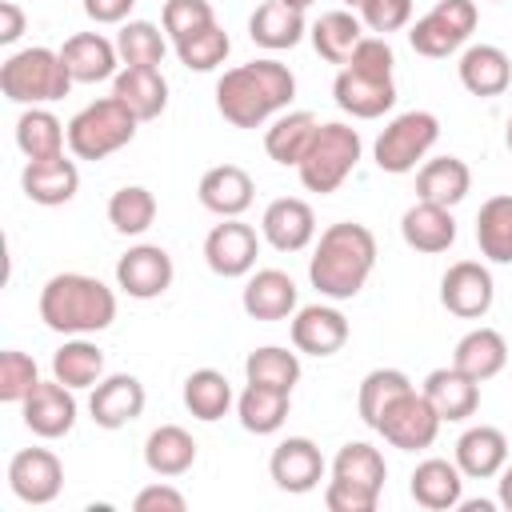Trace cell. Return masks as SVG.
Instances as JSON below:
<instances>
[{"label":"cell","mask_w":512,"mask_h":512,"mask_svg":"<svg viewBox=\"0 0 512 512\" xmlns=\"http://www.w3.org/2000/svg\"><path fill=\"white\" fill-rule=\"evenodd\" d=\"M52 376L68 388H96L104 380V352L100 344L72 336L52 352Z\"/></svg>","instance_id":"cell-37"},{"label":"cell","mask_w":512,"mask_h":512,"mask_svg":"<svg viewBox=\"0 0 512 512\" xmlns=\"http://www.w3.org/2000/svg\"><path fill=\"white\" fill-rule=\"evenodd\" d=\"M440 424H444V420L436 416V408L428 404V396L416 392V388H408V392L380 416L376 432H380L392 448H400V452H420V448H432Z\"/></svg>","instance_id":"cell-9"},{"label":"cell","mask_w":512,"mask_h":512,"mask_svg":"<svg viewBox=\"0 0 512 512\" xmlns=\"http://www.w3.org/2000/svg\"><path fill=\"white\" fill-rule=\"evenodd\" d=\"M160 24H164V36L176 44L180 36H188V32H200V28L216 24V12H212V4H208V0H164Z\"/></svg>","instance_id":"cell-48"},{"label":"cell","mask_w":512,"mask_h":512,"mask_svg":"<svg viewBox=\"0 0 512 512\" xmlns=\"http://www.w3.org/2000/svg\"><path fill=\"white\" fill-rule=\"evenodd\" d=\"M400 236L408 248L424 252V256H436V252H448L452 240H456V220H452V208L444 204H428V200H416L404 216H400Z\"/></svg>","instance_id":"cell-27"},{"label":"cell","mask_w":512,"mask_h":512,"mask_svg":"<svg viewBox=\"0 0 512 512\" xmlns=\"http://www.w3.org/2000/svg\"><path fill=\"white\" fill-rule=\"evenodd\" d=\"M332 96H336L340 112H348L356 120H376L396 104V84H392V76H376V72H360V68L344 64L336 72Z\"/></svg>","instance_id":"cell-16"},{"label":"cell","mask_w":512,"mask_h":512,"mask_svg":"<svg viewBox=\"0 0 512 512\" xmlns=\"http://www.w3.org/2000/svg\"><path fill=\"white\" fill-rule=\"evenodd\" d=\"M60 56L72 72L76 84H100V80H112L120 72V52H116V40L100 36V32H76L60 44Z\"/></svg>","instance_id":"cell-23"},{"label":"cell","mask_w":512,"mask_h":512,"mask_svg":"<svg viewBox=\"0 0 512 512\" xmlns=\"http://www.w3.org/2000/svg\"><path fill=\"white\" fill-rule=\"evenodd\" d=\"M456 72H460V84L472 96H484V100L488 96H500L512 84V60L496 44H472V48H464Z\"/></svg>","instance_id":"cell-30"},{"label":"cell","mask_w":512,"mask_h":512,"mask_svg":"<svg viewBox=\"0 0 512 512\" xmlns=\"http://www.w3.org/2000/svg\"><path fill=\"white\" fill-rule=\"evenodd\" d=\"M496 504L512 512V464L500 468V480H496Z\"/></svg>","instance_id":"cell-54"},{"label":"cell","mask_w":512,"mask_h":512,"mask_svg":"<svg viewBox=\"0 0 512 512\" xmlns=\"http://www.w3.org/2000/svg\"><path fill=\"white\" fill-rule=\"evenodd\" d=\"M316 128H320V120H316L312 112H304V108L280 112V116L272 120V128L264 132V152H268V160H276V164H284V168H296V164L304 160V152H308Z\"/></svg>","instance_id":"cell-34"},{"label":"cell","mask_w":512,"mask_h":512,"mask_svg":"<svg viewBox=\"0 0 512 512\" xmlns=\"http://www.w3.org/2000/svg\"><path fill=\"white\" fill-rule=\"evenodd\" d=\"M288 408H292V392L284 388H268V384H248L236 400V416H240V428L244 432H256V436H272L284 428L288 420Z\"/></svg>","instance_id":"cell-35"},{"label":"cell","mask_w":512,"mask_h":512,"mask_svg":"<svg viewBox=\"0 0 512 512\" xmlns=\"http://www.w3.org/2000/svg\"><path fill=\"white\" fill-rule=\"evenodd\" d=\"M344 4H348V8H360V4H364V0H344Z\"/></svg>","instance_id":"cell-58"},{"label":"cell","mask_w":512,"mask_h":512,"mask_svg":"<svg viewBox=\"0 0 512 512\" xmlns=\"http://www.w3.org/2000/svg\"><path fill=\"white\" fill-rule=\"evenodd\" d=\"M284 4H292V8H304V12H308V8L316 4V0H284Z\"/></svg>","instance_id":"cell-56"},{"label":"cell","mask_w":512,"mask_h":512,"mask_svg":"<svg viewBox=\"0 0 512 512\" xmlns=\"http://www.w3.org/2000/svg\"><path fill=\"white\" fill-rule=\"evenodd\" d=\"M256 256H260V236L252 224H244L240 216H228L224 224H216L208 236H204V264L224 276V280H236V276H248L256 268Z\"/></svg>","instance_id":"cell-10"},{"label":"cell","mask_w":512,"mask_h":512,"mask_svg":"<svg viewBox=\"0 0 512 512\" xmlns=\"http://www.w3.org/2000/svg\"><path fill=\"white\" fill-rule=\"evenodd\" d=\"M504 144H508V152H512V116H508V128H504Z\"/></svg>","instance_id":"cell-57"},{"label":"cell","mask_w":512,"mask_h":512,"mask_svg":"<svg viewBox=\"0 0 512 512\" xmlns=\"http://www.w3.org/2000/svg\"><path fill=\"white\" fill-rule=\"evenodd\" d=\"M132 508H136V512H184L188 500H184V492L172 488V484H148V488L136 492Z\"/></svg>","instance_id":"cell-51"},{"label":"cell","mask_w":512,"mask_h":512,"mask_svg":"<svg viewBox=\"0 0 512 512\" xmlns=\"http://www.w3.org/2000/svg\"><path fill=\"white\" fill-rule=\"evenodd\" d=\"M308 32V20H304V8H292L284 0H264L252 16H248V36L252 44L268 48V52H284V48H296Z\"/></svg>","instance_id":"cell-29"},{"label":"cell","mask_w":512,"mask_h":512,"mask_svg":"<svg viewBox=\"0 0 512 512\" xmlns=\"http://www.w3.org/2000/svg\"><path fill=\"white\" fill-rule=\"evenodd\" d=\"M468 192H472V168H468L460 156L424 160L420 172H416V200L452 208V204H460Z\"/></svg>","instance_id":"cell-31"},{"label":"cell","mask_w":512,"mask_h":512,"mask_svg":"<svg viewBox=\"0 0 512 512\" xmlns=\"http://www.w3.org/2000/svg\"><path fill=\"white\" fill-rule=\"evenodd\" d=\"M348 344V320L332 304H304L292 312V348L304 356H336Z\"/></svg>","instance_id":"cell-17"},{"label":"cell","mask_w":512,"mask_h":512,"mask_svg":"<svg viewBox=\"0 0 512 512\" xmlns=\"http://www.w3.org/2000/svg\"><path fill=\"white\" fill-rule=\"evenodd\" d=\"M40 320L60 336H92L116 320V292L88 272H56L40 288Z\"/></svg>","instance_id":"cell-3"},{"label":"cell","mask_w":512,"mask_h":512,"mask_svg":"<svg viewBox=\"0 0 512 512\" xmlns=\"http://www.w3.org/2000/svg\"><path fill=\"white\" fill-rule=\"evenodd\" d=\"M244 380L248 384H268V388L292 392L296 380H300V356L288 352V348H280V344L252 348L248 360H244Z\"/></svg>","instance_id":"cell-43"},{"label":"cell","mask_w":512,"mask_h":512,"mask_svg":"<svg viewBox=\"0 0 512 512\" xmlns=\"http://www.w3.org/2000/svg\"><path fill=\"white\" fill-rule=\"evenodd\" d=\"M112 96L144 124V120H156L164 108H168V80L160 68H120L112 76Z\"/></svg>","instance_id":"cell-26"},{"label":"cell","mask_w":512,"mask_h":512,"mask_svg":"<svg viewBox=\"0 0 512 512\" xmlns=\"http://www.w3.org/2000/svg\"><path fill=\"white\" fill-rule=\"evenodd\" d=\"M332 476L380 492L384 480H388V464H384L380 448H372V444H364V440H348V444L336 452V460H332Z\"/></svg>","instance_id":"cell-45"},{"label":"cell","mask_w":512,"mask_h":512,"mask_svg":"<svg viewBox=\"0 0 512 512\" xmlns=\"http://www.w3.org/2000/svg\"><path fill=\"white\" fill-rule=\"evenodd\" d=\"M508 464V436L492 424H476L456 440V468L468 480H492Z\"/></svg>","instance_id":"cell-28"},{"label":"cell","mask_w":512,"mask_h":512,"mask_svg":"<svg viewBox=\"0 0 512 512\" xmlns=\"http://www.w3.org/2000/svg\"><path fill=\"white\" fill-rule=\"evenodd\" d=\"M8 488L24 504H52L64 488V464L52 448H20L8 460Z\"/></svg>","instance_id":"cell-12"},{"label":"cell","mask_w":512,"mask_h":512,"mask_svg":"<svg viewBox=\"0 0 512 512\" xmlns=\"http://www.w3.org/2000/svg\"><path fill=\"white\" fill-rule=\"evenodd\" d=\"M20 188L32 204H44V208H56V204H68L80 188V168L76 160H68L64 152L60 156H44V160H28L24 172H20Z\"/></svg>","instance_id":"cell-21"},{"label":"cell","mask_w":512,"mask_h":512,"mask_svg":"<svg viewBox=\"0 0 512 512\" xmlns=\"http://www.w3.org/2000/svg\"><path fill=\"white\" fill-rule=\"evenodd\" d=\"M440 140V120L428 112V108H412V112H400L388 120V128L376 136V168L388 172V176H404L412 172L428 152L432 144Z\"/></svg>","instance_id":"cell-7"},{"label":"cell","mask_w":512,"mask_h":512,"mask_svg":"<svg viewBox=\"0 0 512 512\" xmlns=\"http://www.w3.org/2000/svg\"><path fill=\"white\" fill-rule=\"evenodd\" d=\"M72 72L60 56V48H20L12 52L4 64H0V92L12 100V104H24V108H36V104H52V100H64L72 92Z\"/></svg>","instance_id":"cell-4"},{"label":"cell","mask_w":512,"mask_h":512,"mask_svg":"<svg viewBox=\"0 0 512 512\" xmlns=\"http://www.w3.org/2000/svg\"><path fill=\"white\" fill-rule=\"evenodd\" d=\"M496 300V284L488 264L480 260H456L440 276V304L460 320H480Z\"/></svg>","instance_id":"cell-14"},{"label":"cell","mask_w":512,"mask_h":512,"mask_svg":"<svg viewBox=\"0 0 512 512\" xmlns=\"http://www.w3.org/2000/svg\"><path fill=\"white\" fill-rule=\"evenodd\" d=\"M324 504H328V512H376L380 492H372V488H360V484H352V480L332 476V480L324 484Z\"/></svg>","instance_id":"cell-50"},{"label":"cell","mask_w":512,"mask_h":512,"mask_svg":"<svg viewBox=\"0 0 512 512\" xmlns=\"http://www.w3.org/2000/svg\"><path fill=\"white\" fill-rule=\"evenodd\" d=\"M252 192H256V184H252V176L240 164H216V168H208L200 176V188H196L200 204L212 216H220V220L244 216L252 208Z\"/></svg>","instance_id":"cell-24"},{"label":"cell","mask_w":512,"mask_h":512,"mask_svg":"<svg viewBox=\"0 0 512 512\" xmlns=\"http://www.w3.org/2000/svg\"><path fill=\"white\" fill-rule=\"evenodd\" d=\"M240 304L252 320H288L296 312V280L280 268H260L248 276Z\"/></svg>","instance_id":"cell-25"},{"label":"cell","mask_w":512,"mask_h":512,"mask_svg":"<svg viewBox=\"0 0 512 512\" xmlns=\"http://www.w3.org/2000/svg\"><path fill=\"white\" fill-rule=\"evenodd\" d=\"M144 464H148L152 476H164V480L184 476L196 464V440H192V432L180 428V424L152 428L148 440H144Z\"/></svg>","instance_id":"cell-33"},{"label":"cell","mask_w":512,"mask_h":512,"mask_svg":"<svg viewBox=\"0 0 512 512\" xmlns=\"http://www.w3.org/2000/svg\"><path fill=\"white\" fill-rule=\"evenodd\" d=\"M376 268V236L356 220L328 224L308 260V280L328 300H352Z\"/></svg>","instance_id":"cell-2"},{"label":"cell","mask_w":512,"mask_h":512,"mask_svg":"<svg viewBox=\"0 0 512 512\" xmlns=\"http://www.w3.org/2000/svg\"><path fill=\"white\" fill-rule=\"evenodd\" d=\"M68 144V124L56 120V112H48L44 104L24 108L16 120V148L28 160H44V156H60Z\"/></svg>","instance_id":"cell-36"},{"label":"cell","mask_w":512,"mask_h":512,"mask_svg":"<svg viewBox=\"0 0 512 512\" xmlns=\"http://www.w3.org/2000/svg\"><path fill=\"white\" fill-rule=\"evenodd\" d=\"M412 388V380H408V372H400V368H372L364 380H360V392H356V408H360V420L376 432V424H380V416L404 396Z\"/></svg>","instance_id":"cell-40"},{"label":"cell","mask_w":512,"mask_h":512,"mask_svg":"<svg viewBox=\"0 0 512 512\" xmlns=\"http://www.w3.org/2000/svg\"><path fill=\"white\" fill-rule=\"evenodd\" d=\"M136 124L140 120L116 96H100L68 120V152L76 160H104V156L120 152L124 144H132Z\"/></svg>","instance_id":"cell-5"},{"label":"cell","mask_w":512,"mask_h":512,"mask_svg":"<svg viewBox=\"0 0 512 512\" xmlns=\"http://www.w3.org/2000/svg\"><path fill=\"white\" fill-rule=\"evenodd\" d=\"M184 408L196 420H204V424L220 420L232 408V384H228V376L216 372V368H196L184 380Z\"/></svg>","instance_id":"cell-41"},{"label":"cell","mask_w":512,"mask_h":512,"mask_svg":"<svg viewBox=\"0 0 512 512\" xmlns=\"http://www.w3.org/2000/svg\"><path fill=\"white\" fill-rule=\"evenodd\" d=\"M260 236L276 248V252H300L316 240V212L308 200L300 196H280L264 208L260 216Z\"/></svg>","instance_id":"cell-18"},{"label":"cell","mask_w":512,"mask_h":512,"mask_svg":"<svg viewBox=\"0 0 512 512\" xmlns=\"http://www.w3.org/2000/svg\"><path fill=\"white\" fill-rule=\"evenodd\" d=\"M172 256L160 244H136L116 260V288L132 300H156L172 288Z\"/></svg>","instance_id":"cell-13"},{"label":"cell","mask_w":512,"mask_h":512,"mask_svg":"<svg viewBox=\"0 0 512 512\" xmlns=\"http://www.w3.org/2000/svg\"><path fill=\"white\" fill-rule=\"evenodd\" d=\"M312 48L328 60V64H344L352 56V48L364 40V20L348 8H336V12H324L316 24H312Z\"/></svg>","instance_id":"cell-39"},{"label":"cell","mask_w":512,"mask_h":512,"mask_svg":"<svg viewBox=\"0 0 512 512\" xmlns=\"http://www.w3.org/2000/svg\"><path fill=\"white\" fill-rule=\"evenodd\" d=\"M268 476L280 492L304 496L324 480V456L308 436H288L268 456Z\"/></svg>","instance_id":"cell-15"},{"label":"cell","mask_w":512,"mask_h":512,"mask_svg":"<svg viewBox=\"0 0 512 512\" xmlns=\"http://www.w3.org/2000/svg\"><path fill=\"white\" fill-rule=\"evenodd\" d=\"M360 148L364 144H360V132L356 128H348L340 120L320 124L316 136H312V144H308V152H304V160L296 164L300 184L308 192H320V196L336 192L352 176V168L360 164Z\"/></svg>","instance_id":"cell-6"},{"label":"cell","mask_w":512,"mask_h":512,"mask_svg":"<svg viewBox=\"0 0 512 512\" xmlns=\"http://www.w3.org/2000/svg\"><path fill=\"white\" fill-rule=\"evenodd\" d=\"M420 392L428 396V404L436 408V416H440L444 424H460V420H468V416L480 408V380H472V376L460 372L456 364L432 368V372L424 376V388H420Z\"/></svg>","instance_id":"cell-20"},{"label":"cell","mask_w":512,"mask_h":512,"mask_svg":"<svg viewBox=\"0 0 512 512\" xmlns=\"http://www.w3.org/2000/svg\"><path fill=\"white\" fill-rule=\"evenodd\" d=\"M460 508H464V512H492L496 504H492V500H460Z\"/></svg>","instance_id":"cell-55"},{"label":"cell","mask_w":512,"mask_h":512,"mask_svg":"<svg viewBox=\"0 0 512 512\" xmlns=\"http://www.w3.org/2000/svg\"><path fill=\"white\" fill-rule=\"evenodd\" d=\"M452 364L460 368V372H468L472 380H492V376H500L504 372V364H508V340L496 332V328H472V332H464L460 340H456V352H452Z\"/></svg>","instance_id":"cell-32"},{"label":"cell","mask_w":512,"mask_h":512,"mask_svg":"<svg viewBox=\"0 0 512 512\" xmlns=\"http://www.w3.org/2000/svg\"><path fill=\"white\" fill-rule=\"evenodd\" d=\"M156 220V196L144 188V184H124L112 192L108 200V224L120 232V236H140L148 232Z\"/></svg>","instance_id":"cell-44"},{"label":"cell","mask_w":512,"mask_h":512,"mask_svg":"<svg viewBox=\"0 0 512 512\" xmlns=\"http://www.w3.org/2000/svg\"><path fill=\"white\" fill-rule=\"evenodd\" d=\"M172 48H176V56H180L184 68H192V72H212V68H220V64L228 60L232 40H228V32H224L220 24H208V28H200V32L180 36Z\"/></svg>","instance_id":"cell-46"},{"label":"cell","mask_w":512,"mask_h":512,"mask_svg":"<svg viewBox=\"0 0 512 512\" xmlns=\"http://www.w3.org/2000/svg\"><path fill=\"white\" fill-rule=\"evenodd\" d=\"M132 4L136 0H84V12L96 24H124L128 12H132Z\"/></svg>","instance_id":"cell-52"},{"label":"cell","mask_w":512,"mask_h":512,"mask_svg":"<svg viewBox=\"0 0 512 512\" xmlns=\"http://www.w3.org/2000/svg\"><path fill=\"white\" fill-rule=\"evenodd\" d=\"M76 388L60 384L56 376L52 380H40L24 400H20V416H24V428L40 440H60L72 432L76 424Z\"/></svg>","instance_id":"cell-11"},{"label":"cell","mask_w":512,"mask_h":512,"mask_svg":"<svg viewBox=\"0 0 512 512\" xmlns=\"http://www.w3.org/2000/svg\"><path fill=\"white\" fill-rule=\"evenodd\" d=\"M296 96V76L288 64L264 56L228 68L216 80V108L232 128H260L272 116L288 112Z\"/></svg>","instance_id":"cell-1"},{"label":"cell","mask_w":512,"mask_h":512,"mask_svg":"<svg viewBox=\"0 0 512 512\" xmlns=\"http://www.w3.org/2000/svg\"><path fill=\"white\" fill-rule=\"evenodd\" d=\"M476 4L472 0H436L412 28H408V44L412 52L428 56V60H444L456 48H464V40L476 32Z\"/></svg>","instance_id":"cell-8"},{"label":"cell","mask_w":512,"mask_h":512,"mask_svg":"<svg viewBox=\"0 0 512 512\" xmlns=\"http://www.w3.org/2000/svg\"><path fill=\"white\" fill-rule=\"evenodd\" d=\"M144 404H148L144 384H140L136 376H128V372L104 376V380L92 388V396H88V412H92L96 428H108V432L128 428V424L144 412Z\"/></svg>","instance_id":"cell-19"},{"label":"cell","mask_w":512,"mask_h":512,"mask_svg":"<svg viewBox=\"0 0 512 512\" xmlns=\"http://www.w3.org/2000/svg\"><path fill=\"white\" fill-rule=\"evenodd\" d=\"M116 52L120 64L128 68H160L168 52V36L152 20H124L116 32Z\"/></svg>","instance_id":"cell-42"},{"label":"cell","mask_w":512,"mask_h":512,"mask_svg":"<svg viewBox=\"0 0 512 512\" xmlns=\"http://www.w3.org/2000/svg\"><path fill=\"white\" fill-rule=\"evenodd\" d=\"M408 492L428 512H452L464 500V472L456 468V460L428 456V460L416 464V472L408 480Z\"/></svg>","instance_id":"cell-22"},{"label":"cell","mask_w":512,"mask_h":512,"mask_svg":"<svg viewBox=\"0 0 512 512\" xmlns=\"http://www.w3.org/2000/svg\"><path fill=\"white\" fill-rule=\"evenodd\" d=\"M476 244L492 264H512V196H488L476 212Z\"/></svg>","instance_id":"cell-38"},{"label":"cell","mask_w":512,"mask_h":512,"mask_svg":"<svg viewBox=\"0 0 512 512\" xmlns=\"http://www.w3.org/2000/svg\"><path fill=\"white\" fill-rule=\"evenodd\" d=\"M356 16L364 20L368 32L388 36V32H400L412 24V0H364L356 8Z\"/></svg>","instance_id":"cell-49"},{"label":"cell","mask_w":512,"mask_h":512,"mask_svg":"<svg viewBox=\"0 0 512 512\" xmlns=\"http://www.w3.org/2000/svg\"><path fill=\"white\" fill-rule=\"evenodd\" d=\"M28 28V16L16 0H0V44H16Z\"/></svg>","instance_id":"cell-53"},{"label":"cell","mask_w":512,"mask_h":512,"mask_svg":"<svg viewBox=\"0 0 512 512\" xmlns=\"http://www.w3.org/2000/svg\"><path fill=\"white\" fill-rule=\"evenodd\" d=\"M36 384H40L36 360L28 352H20V348H4L0 352V400L20 404Z\"/></svg>","instance_id":"cell-47"}]
</instances>
